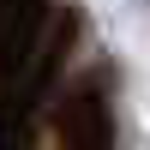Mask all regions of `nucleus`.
Wrapping results in <instances>:
<instances>
[{
    "mask_svg": "<svg viewBox=\"0 0 150 150\" xmlns=\"http://www.w3.org/2000/svg\"><path fill=\"white\" fill-rule=\"evenodd\" d=\"M72 36H78V12H54V24L42 30V54L24 60V66L0 84V150L24 144V126H30L36 102L54 90L60 66H66V54H72Z\"/></svg>",
    "mask_w": 150,
    "mask_h": 150,
    "instance_id": "nucleus-1",
    "label": "nucleus"
},
{
    "mask_svg": "<svg viewBox=\"0 0 150 150\" xmlns=\"http://www.w3.org/2000/svg\"><path fill=\"white\" fill-rule=\"evenodd\" d=\"M48 30V0H0V84L36 54Z\"/></svg>",
    "mask_w": 150,
    "mask_h": 150,
    "instance_id": "nucleus-2",
    "label": "nucleus"
},
{
    "mask_svg": "<svg viewBox=\"0 0 150 150\" xmlns=\"http://www.w3.org/2000/svg\"><path fill=\"white\" fill-rule=\"evenodd\" d=\"M60 150H114V120H108V102H102L96 90H84V96L66 102Z\"/></svg>",
    "mask_w": 150,
    "mask_h": 150,
    "instance_id": "nucleus-3",
    "label": "nucleus"
}]
</instances>
